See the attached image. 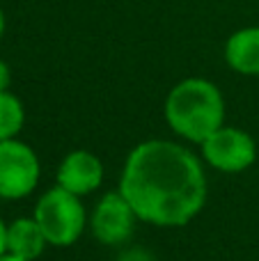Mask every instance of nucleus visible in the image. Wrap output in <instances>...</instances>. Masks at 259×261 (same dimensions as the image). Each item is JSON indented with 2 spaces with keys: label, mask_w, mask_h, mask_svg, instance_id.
I'll return each mask as SVG.
<instances>
[{
  "label": "nucleus",
  "mask_w": 259,
  "mask_h": 261,
  "mask_svg": "<svg viewBox=\"0 0 259 261\" xmlns=\"http://www.w3.org/2000/svg\"><path fill=\"white\" fill-rule=\"evenodd\" d=\"M103 181V165L90 151H71L58 170V186L73 195H87L96 190Z\"/></svg>",
  "instance_id": "0eeeda50"
},
{
  "label": "nucleus",
  "mask_w": 259,
  "mask_h": 261,
  "mask_svg": "<svg viewBox=\"0 0 259 261\" xmlns=\"http://www.w3.org/2000/svg\"><path fill=\"white\" fill-rule=\"evenodd\" d=\"M39 181V161L28 144L18 140L0 142V197L18 199L35 190Z\"/></svg>",
  "instance_id": "20e7f679"
},
{
  "label": "nucleus",
  "mask_w": 259,
  "mask_h": 261,
  "mask_svg": "<svg viewBox=\"0 0 259 261\" xmlns=\"http://www.w3.org/2000/svg\"><path fill=\"white\" fill-rule=\"evenodd\" d=\"M3 30H5V16H3V9H0V37H3Z\"/></svg>",
  "instance_id": "4468645a"
},
{
  "label": "nucleus",
  "mask_w": 259,
  "mask_h": 261,
  "mask_svg": "<svg viewBox=\"0 0 259 261\" xmlns=\"http://www.w3.org/2000/svg\"><path fill=\"white\" fill-rule=\"evenodd\" d=\"M119 193L140 220L177 227L204 206L206 179L200 161L182 144L149 140L128 153Z\"/></svg>",
  "instance_id": "f257e3e1"
},
{
  "label": "nucleus",
  "mask_w": 259,
  "mask_h": 261,
  "mask_svg": "<svg viewBox=\"0 0 259 261\" xmlns=\"http://www.w3.org/2000/svg\"><path fill=\"white\" fill-rule=\"evenodd\" d=\"M204 158L223 172H241L255 163L257 149L246 130L220 126L202 142Z\"/></svg>",
  "instance_id": "39448f33"
},
{
  "label": "nucleus",
  "mask_w": 259,
  "mask_h": 261,
  "mask_svg": "<svg viewBox=\"0 0 259 261\" xmlns=\"http://www.w3.org/2000/svg\"><path fill=\"white\" fill-rule=\"evenodd\" d=\"M7 252V225L0 220V257Z\"/></svg>",
  "instance_id": "f8f14e48"
},
{
  "label": "nucleus",
  "mask_w": 259,
  "mask_h": 261,
  "mask_svg": "<svg viewBox=\"0 0 259 261\" xmlns=\"http://www.w3.org/2000/svg\"><path fill=\"white\" fill-rule=\"evenodd\" d=\"M48 245L35 218H18L7 227V252L18 259L35 261Z\"/></svg>",
  "instance_id": "6e6552de"
},
{
  "label": "nucleus",
  "mask_w": 259,
  "mask_h": 261,
  "mask_svg": "<svg viewBox=\"0 0 259 261\" xmlns=\"http://www.w3.org/2000/svg\"><path fill=\"white\" fill-rule=\"evenodd\" d=\"M23 106L9 92H0V142L12 140L23 126Z\"/></svg>",
  "instance_id": "9d476101"
},
{
  "label": "nucleus",
  "mask_w": 259,
  "mask_h": 261,
  "mask_svg": "<svg viewBox=\"0 0 259 261\" xmlns=\"http://www.w3.org/2000/svg\"><path fill=\"white\" fill-rule=\"evenodd\" d=\"M165 117L172 130L202 144L223 126L225 103L220 90L209 81L188 78L170 92L165 101Z\"/></svg>",
  "instance_id": "f03ea898"
},
{
  "label": "nucleus",
  "mask_w": 259,
  "mask_h": 261,
  "mask_svg": "<svg viewBox=\"0 0 259 261\" xmlns=\"http://www.w3.org/2000/svg\"><path fill=\"white\" fill-rule=\"evenodd\" d=\"M0 261H28V259H18V257H14V254H3V257H0Z\"/></svg>",
  "instance_id": "ddd939ff"
},
{
  "label": "nucleus",
  "mask_w": 259,
  "mask_h": 261,
  "mask_svg": "<svg viewBox=\"0 0 259 261\" xmlns=\"http://www.w3.org/2000/svg\"><path fill=\"white\" fill-rule=\"evenodd\" d=\"M9 87V67L5 62H0V92H7Z\"/></svg>",
  "instance_id": "9b49d317"
},
{
  "label": "nucleus",
  "mask_w": 259,
  "mask_h": 261,
  "mask_svg": "<svg viewBox=\"0 0 259 261\" xmlns=\"http://www.w3.org/2000/svg\"><path fill=\"white\" fill-rule=\"evenodd\" d=\"M136 218V211L122 193H110L96 204V211L92 216V231L106 245L124 243L133 234Z\"/></svg>",
  "instance_id": "423d86ee"
},
{
  "label": "nucleus",
  "mask_w": 259,
  "mask_h": 261,
  "mask_svg": "<svg viewBox=\"0 0 259 261\" xmlns=\"http://www.w3.org/2000/svg\"><path fill=\"white\" fill-rule=\"evenodd\" d=\"M227 64L239 73L259 76V28H243L225 46Z\"/></svg>",
  "instance_id": "1a4fd4ad"
},
{
  "label": "nucleus",
  "mask_w": 259,
  "mask_h": 261,
  "mask_svg": "<svg viewBox=\"0 0 259 261\" xmlns=\"http://www.w3.org/2000/svg\"><path fill=\"white\" fill-rule=\"evenodd\" d=\"M35 220L50 245H71L83 234L85 208L78 195L58 186L41 195L35 208Z\"/></svg>",
  "instance_id": "7ed1b4c3"
}]
</instances>
